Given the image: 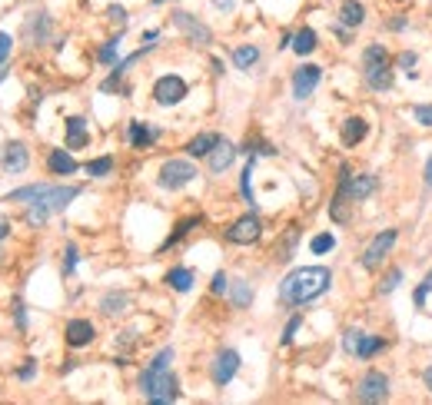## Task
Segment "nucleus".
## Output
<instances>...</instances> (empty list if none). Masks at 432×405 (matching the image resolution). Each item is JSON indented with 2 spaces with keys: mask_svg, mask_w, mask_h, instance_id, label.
I'll return each mask as SVG.
<instances>
[{
  "mask_svg": "<svg viewBox=\"0 0 432 405\" xmlns=\"http://www.w3.org/2000/svg\"><path fill=\"white\" fill-rule=\"evenodd\" d=\"M153 4H163V0H153Z\"/></svg>",
  "mask_w": 432,
  "mask_h": 405,
  "instance_id": "nucleus-53",
  "label": "nucleus"
},
{
  "mask_svg": "<svg viewBox=\"0 0 432 405\" xmlns=\"http://www.w3.org/2000/svg\"><path fill=\"white\" fill-rule=\"evenodd\" d=\"M140 389H143V395H147L150 402H156V405L177 402V399H180V379L170 372V369L150 366L140 376Z\"/></svg>",
  "mask_w": 432,
  "mask_h": 405,
  "instance_id": "nucleus-2",
  "label": "nucleus"
},
{
  "mask_svg": "<svg viewBox=\"0 0 432 405\" xmlns=\"http://www.w3.org/2000/svg\"><path fill=\"white\" fill-rule=\"evenodd\" d=\"M34 372H37V362H34V359H27V366L20 369V372H17V376H20V379H34Z\"/></svg>",
  "mask_w": 432,
  "mask_h": 405,
  "instance_id": "nucleus-44",
  "label": "nucleus"
},
{
  "mask_svg": "<svg viewBox=\"0 0 432 405\" xmlns=\"http://www.w3.org/2000/svg\"><path fill=\"white\" fill-rule=\"evenodd\" d=\"M339 173H343V177H339V186H336V193H339V196H346V200L363 202V200H369V196L376 193V179L369 177V173L349 177V166H343Z\"/></svg>",
  "mask_w": 432,
  "mask_h": 405,
  "instance_id": "nucleus-5",
  "label": "nucleus"
},
{
  "mask_svg": "<svg viewBox=\"0 0 432 405\" xmlns=\"http://www.w3.org/2000/svg\"><path fill=\"white\" fill-rule=\"evenodd\" d=\"M0 80H4V64H0Z\"/></svg>",
  "mask_w": 432,
  "mask_h": 405,
  "instance_id": "nucleus-52",
  "label": "nucleus"
},
{
  "mask_svg": "<svg viewBox=\"0 0 432 405\" xmlns=\"http://www.w3.org/2000/svg\"><path fill=\"white\" fill-rule=\"evenodd\" d=\"M332 246H336V236H332V233H319V236H313V242H309V249H313L316 256L330 253Z\"/></svg>",
  "mask_w": 432,
  "mask_h": 405,
  "instance_id": "nucleus-33",
  "label": "nucleus"
},
{
  "mask_svg": "<svg viewBox=\"0 0 432 405\" xmlns=\"http://www.w3.org/2000/svg\"><path fill=\"white\" fill-rule=\"evenodd\" d=\"M332 273L326 266H303L292 269L290 276L280 282V303L283 306H306L319 299L323 292L330 289Z\"/></svg>",
  "mask_w": 432,
  "mask_h": 405,
  "instance_id": "nucleus-1",
  "label": "nucleus"
},
{
  "mask_svg": "<svg viewBox=\"0 0 432 405\" xmlns=\"http://www.w3.org/2000/svg\"><path fill=\"white\" fill-rule=\"evenodd\" d=\"M47 30H50V20H47V13H34L30 20H27V34L34 40H43L47 37Z\"/></svg>",
  "mask_w": 432,
  "mask_h": 405,
  "instance_id": "nucleus-28",
  "label": "nucleus"
},
{
  "mask_svg": "<svg viewBox=\"0 0 432 405\" xmlns=\"http://www.w3.org/2000/svg\"><path fill=\"white\" fill-rule=\"evenodd\" d=\"M7 236H11V219L0 216V240H7Z\"/></svg>",
  "mask_w": 432,
  "mask_h": 405,
  "instance_id": "nucleus-45",
  "label": "nucleus"
},
{
  "mask_svg": "<svg viewBox=\"0 0 432 405\" xmlns=\"http://www.w3.org/2000/svg\"><path fill=\"white\" fill-rule=\"evenodd\" d=\"M250 303H253V289H250V282L236 279V282H233V306H236V309H246Z\"/></svg>",
  "mask_w": 432,
  "mask_h": 405,
  "instance_id": "nucleus-30",
  "label": "nucleus"
},
{
  "mask_svg": "<svg viewBox=\"0 0 432 405\" xmlns=\"http://www.w3.org/2000/svg\"><path fill=\"white\" fill-rule=\"evenodd\" d=\"M173 24H177L180 30H183V34H187V37L196 43V47H206V43L213 40V34H210V30H206L200 20H193V13H187V11H177V13H173Z\"/></svg>",
  "mask_w": 432,
  "mask_h": 405,
  "instance_id": "nucleus-14",
  "label": "nucleus"
},
{
  "mask_svg": "<svg viewBox=\"0 0 432 405\" xmlns=\"http://www.w3.org/2000/svg\"><path fill=\"white\" fill-rule=\"evenodd\" d=\"M363 20H366V7H363L359 0H343V7H339V24L359 27Z\"/></svg>",
  "mask_w": 432,
  "mask_h": 405,
  "instance_id": "nucleus-23",
  "label": "nucleus"
},
{
  "mask_svg": "<svg viewBox=\"0 0 432 405\" xmlns=\"http://www.w3.org/2000/svg\"><path fill=\"white\" fill-rule=\"evenodd\" d=\"M412 116H416V123H422V127H432V103L412 107Z\"/></svg>",
  "mask_w": 432,
  "mask_h": 405,
  "instance_id": "nucleus-36",
  "label": "nucleus"
},
{
  "mask_svg": "<svg viewBox=\"0 0 432 405\" xmlns=\"http://www.w3.org/2000/svg\"><path fill=\"white\" fill-rule=\"evenodd\" d=\"M343 349L349 355H356V359H372L376 352L386 349V339L379 336H369V332H359V329H349L343 336Z\"/></svg>",
  "mask_w": 432,
  "mask_h": 405,
  "instance_id": "nucleus-6",
  "label": "nucleus"
},
{
  "mask_svg": "<svg viewBox=\"0 0 432 405\" xmlns=\"http://www.w3.org/2000/svg\"><path fill=\"white\" fill-rule=\"evenodd\" d=\"M346 196H339V193H336V196H332V206H330V216L332 219H336V223H349V206H346Z\"/></svg>",
  "mask_w": 432,
  "mask_h": 405,
  "instance_id": "nucleus-32",
  "label": "nucleus"
},
{
  "mask_svg": "<svg viewBox=\"0 0 432 405\" xmlns=\"http://www.w3.org/2000/svg\"><path fill=\"white\" fill-rule=\"evenodd\" d=\"M127 137H130V143H133L137 150H147L153 139L160 137V130L147 127V123H140V120H133V123H130V130H127Z\"/></svg>",
  "mask_w": 432,
  "mask_h": 405,
  "instance_id": "nucleus-20",
  "label": "nucleus"
},
{
  "mask_svg": "<svg viewBox=\"0 0 432 405\" xmlns=\"http://www.w3.org/2000/svg\"><path fill=\"white\" fill-rule=\"evenodd\" d=\"M67 345H74V349H80V345H90L93 342V336H97V329H93V322L90 319H70L67 322Z\"/></svg>",
  "mask_w": 432,
  "mask_h": 405,
  "instance_id": "nucleus-16",
  "label": "nucleus"
},
{
  "mask_svg": "<svg viewBox=\"0 0 432 405\" xmlns=\"http://www.w3.org/2000/svg\"><path fill=\"white\" fill-rule=\"evenodd\" d=\"M74 269H76V246L70 242L67 246V259H64V273H74Z\"/></svg>",
  "mask_w": 432,
  "mask_h": 405,
  "instance_id": "nucleus-42",
  "label": "nucleus"
},
{
  "mask_svg": "<svg viewBox=\"0 0 432 405\" xmlns=\"http://www.w3.org/2000/svg\"><path fill=\"white\" fill-rule=\"evenodd\" d=\"M399 64H403V67H416V53H403V57H399Z\"/></svg>",
  "mask_w": 432,
  "mask_h": 405,
  "instance_id": "nucleus-46",
  "label": "nucleus"
},
{
  "mask_svg": "<svg viewBox=\"0 0 432 405\" xmlns=\"http://www.w3.org/2000/svg\"><path fill=\"white\" fill-rule=\"evenodd\" d=\"M17 326H20V329H24V326H27V316H24V306H17Z\"/></svg>",
  "mask_w": 432,
  "mask_h": 405,
  "instance_id": "nucleus-47",
  "label": "nucleus"
},
{
  "mask_svg": "<svg viewBox=\"0 0 432 405\" xmlns=\"http://www.w3.org/2000/svg\"><path fill=\"white\" fill-rule=\"evenodd\" d=\"M236 369H240V352H236V349H223V352L213 359L210 376H213L216 385H229V379L236 376Z\"/></svg>",
  "mask_w": 432,
  "mask_h": 405,
  "instance_id": "nucleus-13",
  "label": "nucleus"
},
{
  "mask_svg": "<svg viewBox=\"0 0 432 405\" xmlns=\"http://www.w3.org/2000/svg\"><path fill=\"white\" fill-rule=\"evenodd\" d=\"M216 7H223V11H233V0H213Z\"/></svg>",
  "mask_w": 432,
  "mask_h": 405,
  "instance_id": "nucleus-50",
  "label": "nucleus"
},
{
  "mask_svg": "<svg viewBox=\"0 0 432 405\" xmlns=\"http://www.w3.org/2000/svg\"><path fill=\"white\" fill-rule=\"evenodd\" d=\"M127 296L123 292H110V296H103V303H100V309L107 313V316H116V313H123L127 309Z\"/></svg>",
  "mask_w": 432,
  "mask_h": 405,
  "instance_id": "nucleus-29",
  "label": "nucleus"
},
{
  "mask_svg": "<svg viewBox=\"0 0 432 405\" xmlns=\"http://www.w3.org/2000/svg\"><path fill=\"white\" fill-rule=\"evenodd\" d=\"M47 166H50L53 177H70V173H76V160L67 150H50Z\"/></svg>",
  "mask_w": 432,
  "mask_h": 405,
  "instance_id": "nucleus-21",
  "label": "nucleus"
},
{
  "mask_svg": "<svg viewBox=\"0 0 432 405\" xmlns=\"http://www.w3.org/2000/svg\"><path fill=\"white\" fill-rule=\"evenodd\" d=\"M422 379H426V389H429V392H432V366L426 369V372H422Z\"/></svg>",
  "mask_w": 432,
  "mask_h": 405,
  "instance_id": "nucleus-48",
  "label": "nucleus"
},
{
  "mask_svg": "<svg viewBox=\"0 0 432 405\" xmlns=\"http://www.w3.org/2000/svg\"><path fill=\"white\" fill-rule=\"evenodd\" d=\"M220 139H223L220 133H200V137H193L190 143H187V153H190V156H196V160H200V156H210Z\"/></svg>",
  "mask_w": 432,
  "mask_h": 405,
  "instance_id": "nucleus-22",
  "label": "nucleus"
},
{
  "mask_svg": "<svg viewBox=\"0 0 432 405\" xmlns=\"http://www.w3.org/2000/svg\"><path fill=\"white\" fill-rule=\"evenodd\" d=\"M116 50H120V40H110V43H107V47L100 50V64H114Z\"/></svg>",
  "mask_w": 432,
  "mask_h": 405,
  "instance_id": "nucleus-38",
  "label": "nucleus"
},
{
  "mask_svg": "<svg viewBox=\"0 0 432 405\" xmlns=\"http://www.w3.org/2000/svg\"><path fill=\"white\" fill-rule=\"evenodd\" d=\"M166 286L177 292H190L193 289V269H187V266L170 269V273H166Z\"/></svg>",
  "mask_w": 432,
  "mask_h": 405,
  "instance_id": "nucleus-26",
  "label": "nucleus"
},
{
  "mask_svg": "<svg viewBox=\"0 0 432 405\" xmlns=\"http://www.w3.org/2000/svg\"><path fill=\"white\" fill-rule=\"evenodd\" d=\"M90 143V133H87V120L83 116H70L67 120V150H80Z\"/></svg>",
  "mask_w": 432,
  "mask_h": 405,
  "instance_id": "nucleus-17",
  "label": "nucleus"
},
{
  "mask_svg": "<svg viewBox=\"0 0 432 405\" xmlns=\"http://www.w3.org/2000/svg\"><path fill=\"white\" fill-rule=\"evenodd\" d=\"M233 64H236V70H253V67L259 64V47H256V43L236 47V50H233Z\"/></svg>",
  "mask_w": 432,
  "mask_h": 405,
  "instance_id": "nucleus-24",
  "label": "nucleus"
},
{
  "mask_svg": "<svg viewBox=\"0 0 432 405\" xmlns=\"http://www.w3.org/2000/svg\"><path fill=\"white\" fill-rule=\"evenodd\" d=\"M259 236H263V223H259V216L256 213L240 216V219L227 229V240L236 242V246H250V242H256Z\"/></svg>",
  "mask_w": 432,
  "mask_h": 405,
  "instance_id": "nucleus-9",
  "label": "nucleus"
},
{
  "mask_svg": "<svg viewBox=\"0 0 432 405\" xmlns=\"http://www.w3.org/2000/svg\"><path fill=\"white\" fill-rule=\"evenodd\" d=\"M399 279H403V269H393V273H389V276L382 279L379 282V296H386V292H393L396 286H399Z\"/></svg>",
  "mask_w": 432,
  "mask_h": 405,
  "instance_id": "nucleus-37",
  "label": "nucleus"
},
{
  "mask_svg": "<svg viewBox=\"0 0 432 405\" xmlns=\"http://www.w3.org/2000/svg\"><path fill=\"white\" fill-rule=\"evenodd\" d=\"M299 326H303V319H299V316H292V319H290V326H286V332H283V345H290L292 336H296V329H299Z\"/></svg>",
  "mask_w": 432,
  "mask_h": 405,
  "instance_id": "nucleus-40",
  "label": "nucleus"
},
{
  "mask_svg": "<svg viewBox=\"0 0 432 405\" xmlns=\"http://www.w3.org/2000/svg\"><path fill=\"white\" fill-rule=\"evenodd\" d=\"M160 37V34H156V30H147V34H143V43H153V40Z\"/></svg>",
  "mask_w": 432,
  "mask_h": 405,
  "instance_id": "nucleus-49",
  "label": "nucleus"
},
{
  "mask_svg": "<svg viewBox=\"0 0 432 405\" xmlns=\"http://www.w3.org/2000/svg\"><path fill=\"white\" fill-rule=\"evenodd\" d=\"M11 50H13V37L11 34H0V64H7Z\"/></svg>",
  "mask_w": 432,
  "mask_h": 405,
  "instance_id": "nucleus-39",
  "label": "nucleus"
},
{
  "mask_svg": "<svg viewBox=\"0 0 432 405\" xmlns=\"http://www.w3.org/2000/svg\"><path fill=\"white\" fill-rule=\"evenodd\" d=\"M363 74L372 90H389L393 87V67H389V50L382 43H372L363 50Z\"/></svg>",
  "mask_w": 432,
  "mask_h": 405,
  "instance_id": "nucleus-4",
  "label": "nucleus"
},
{
  "mask_svg": "<svg viewBox=\"0 0 432 405\" xmlns=\"http://www.w3.org/2000/svg\"><path fill=\"white\" fill-rule=\"evenodd\" d=\"M426 183H429V186H432V160H429V163H426Z\"/></svg>",
  "mask_w": 432,
  "mask_h": 405,
  "instance_id": "nucleus-51",
  "label": "nucleus"
},
{
  "mask_svg": "<svg viewBox=\"0 0 432 405\" xmlns=\"http://www.w3.org/2000/svg\"><path fill=\"white\" fill-rule=\"evenodd\" d=\"M110 170H114V156H100V160H90V163H87L90 177H107Z\"/></svg>",
  "mask_w": 432,
  "mask_h": 405,
  "instance_id": "nucleus-34",
  "label": "nucleus"
},
{
  "mask_svg": "<svg viewBox=\"0 0 432 405\" xmlns=\"http://www.w3.org/2000/svg\"><path fill=\"white\" fill-rule=\"evenodd\" d=\"M210 289H213L216 296H220V292H227V289H229V279H227V273H216V276H213V282H210Z\"/></svg>",
  "mask_w": 432,
  "mask_h": 405,
  "instance_id": "nucleus-41",
  "label": "nucleus"
},
{
  "mask_svg": "<svg viewBox=\"0 0 432 405\" xmlns=\"http://www.w3.org/2000/svg\"><path fill=\"white\" fill-rule=\"evenodd\" d=\"M196 177V166L190 160H166L160 166V186L163 190H180V186H187L190 179Z\"/></svg>",
  "mask_w": 432,
  "mask_h": 405,
  "instance_id": "nucleus-7",
  "label": "nucleus"
},
{
  "mask_svg": "<svg viewBox=\"0 0 432 405\" xmlns=\"http://www.w3.org/2000/svg\"><path fill=\"white\" fill-rule=\"evenodd\" d=\"M47 190H50L47 183H30V186H20V190H13L11 196H7V202H27V206H30V202H37Z\"/></svg>",
  "mask_w": 432,
  "mask_h": 405,
  "instance_id": "nucleus-25",
  "label": "nucleus"
},
{
  "mask_svg": "<svg viewBox=\"0 0 432 405\" xmlns=\"http://www.w3.org/2000/svg\"><path fill=\"white\" fill-rule=\"evenodd\" d=\"M107 13H110V20H114V24H127V11H123V7H116L114 4Z\"/></svg>",
  "mask_w": 432,
  "mask_h": 405,
  "instance_id": "nucleus-43",
  "label": "nucleus"
},
{
  "mask_svg": "<svg viewBox=\"0 0 432 405\" xmlns=\"http://www.w3.org/2000/svg\"><path fill=\"white\" fill-rule=\"evenodd\" d=\"M319 80H323V67H316V64L296 67V70H292V97H296V100H309L313 90L319 87Z\"/></svg>",
  "mask_w": 432,
  "mask_h": 405,
  "instance_id": "nucleus-10",
  "label": "nucleus"
},
{
  "mask_svg": "<svg viewBox=\"0 0 432 405\" xmlns=\"http://www.w3.org/2000/svg\"><path fill=\"white\" fill-rule=\"evenodd\" d=\"M369 133V123L363 120V116H349L343 123V130H339V137H343L346 146H356V143H363V137Z\"/></svg>",
  "mask_w": 432,
  "mask_h": 405,
  "instance_id": "nucleus-19",
  "label": "nucleus"
},
{
  "mask_svg": "<svg viewBox=\"0 0 432 405\" xmlns=\"http://www.w3.org/2000/svg\"><path fill=\"white\" fill-rule=\"evenodd\" d=\"M183 97H187V80H180L177 74H166L153 83V100L160 107H177Z\"/></svg>",
  "mask_w": 432,
  "mask_h": 405,
  "instance_id": "nucleus-8",
  "label": "nucleus"
},
{
  "mask_svg": "<svg viewBox=\"0 0 432 405\" xmlns=\"http://www.w3.org/2000/svg\"><path fill=\"white\" fill-rule=\"evenodd\" d=\"M200 223H203L200 216H190V219H180V223H177V229L170 233V240L163 242V249H166V246H173V242H180V240H183V236H187V233H190L193 226H200Z\"/></svg>",
  "mask_w": 432,
  "mask_h": 405,
  "instance_id": "nucleus-31",
  "label": "nucleus"
},
{
  "mask_svg": "<svg viewBox=\"0 0 432 405\" xmlns=\"http://www.w3.org/2000/svg\"><path fill=\"white\" fill-rule=\"evenodd\" d=\"M396 240H399V229H382L376 240L369 242V249L363 253V269H376L389 256V249L396 246Z\"/></svg>",
  "mask_w": 432,
  "mask_h": 405,
  "instance_id": "nucleus-11",
  "label": "nucleus"
},
{
  "mask_svg": "<svg viewBox=\"0 0 432 405\" xmlns=\"http://www.w3.org/2000/svg\"><path fill=\"white\" fill-rule=\"evenodd\" d=\"M292 50L299 53V57H309V53L316 50V30H309V27H303L296 37H292Z\"/></svg>",
  "mask_w": 432,
  "mask_h": 405,
  "instance_id": "nucleus-27",
  "label": "nucleus"
},
{
  "mask_svg": "<svg viewBox=\"0 0 432 405\" xmlns=\"http://www.w3.org/2000/svg\"><path fill=\"white\" fill-rule=\"evenodd\" d=\"M76 196H80V186H50L37 202H30L27 223H30V226H43L47 216L57 213V210H64V206H70V200H76Z\"/></svg>",
  "mask_w": 432,
  "mask_h": 405,
  "instance_id": "nucleus-3",
  "label": "nucleus"
},
{
  "mask_svg": "<svg viewBox=\"0 0 432 405\" xmlns=\"http://www.w3.org/2000/svg\"><path fill=\"white\" fill-rule=\"evenodd\" d=\"M429 292H432V269L426 273V279L419 282V289L412 292V303H416V309H422V306H426V296H429Z\"/></svg>",
  "mask_w": 432,
  "mask_h": 405,
  "instance_id": "nucleus-35",
  "label": "nucleus"
},
{
  "mask_svg": "<svg viewBox=\"0 0 432 405\" xmlns=\"http://www.w3.org/2000/svg\"><path fill=\"white\" fill-rule=\"evenodd\" d=\"M233 160H236V146L227 143V139H220L213 146V153H210V170H213V173H223V170H229Z\"/></svg>",
  "mask_w": 432,
  "mask_h": 405,
  "instance_id": "nucleus-18",
  "label": "nucleus"
},
{
  "mask_svg": "<svg viewBox=\"0 0 432 405\" xmlns=\"http://www.w3.org/2000/svg\"><path fill=\"white\" fill-rule=\"evenodd\" d=\"M359 399L363 402H382L389 399V376L386 372H366L359 382Z\"/></svg>",
  "mask_w": 432,
  "mask_h": 405,
  "instance_id": "nucleus-12",
  "label": "nucleus"
},
{
  "mask_svg": "<svg viewBox=\"0 0 432 405\" xmlns=\"http://www.w3.org/2000/svg\"><path fill=\"white\" fill-rule=\"evenodd\" d=\"M27 163H30V153H27L24 143H7L4 150H0V166L7 170V173H24Z\"/></svg>",
  "mask_w": 432,
  "mask_h": 405,
  "instance_id": "nucleus-15",
  "label": "nucleus"
}]
</instances>
